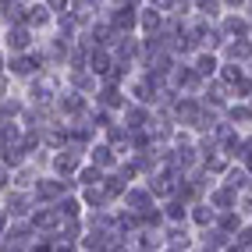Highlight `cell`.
Wrapping results in <instances>:
<instances>
[{"mask_svg":"<svg viewBox=\"0 0 252 252\" xmlns=\"http://www.w3.org/2000/svg\"><path fill=\"white\" fill-rule=\"evenodd\" d=\"M4 50H7V57L14 54H29L32 50V29L29 25H14L4 32Z\"/></svg>","mask_w":252,"mask_h":252,"instance_id":"6da1fadb","label":"cell"},{"mask_svg":"<svg viewBox=\"0 0 252 252\" xmlns=\"http://www.w3.org/2000/svg\"><path fill=\"white\" fill-rule=\"evenodd\" d=\"M192 71L199 75V78H213V75H220V57L217 54H195V61H192Z\"/></svg>","mask_w":252,"mask_h":252,"instance_id":"7a4b0ae2","label":"cell"},{"mask_svg":"<svg viewBox=\"0 0 252 252\" xmlns=\"http://www.w3.org/2000/svg\"><path fill=\"white\" fill-rule=\"evenodd\" d=\"M189 224H195L199 231L213 227V224H217V210H213L210 203H195V206L189 210Z\"/></svg>","mask_w":252,"mask_h":252,"instance_id":"3957f363","label":"cell"},{"mask_svg":"<svg viewBox=\"0 0 252 252\" xmlns=\"http://www.w3.org/2000/svg\"><path fill=\"white\" fill-rule=\"evenodd\" d=\"M220 185H227V189H231V192H238V195H242L245 189H252V181H249V171H245L242 163H238V167H227Z\"/></svg>","mask_w":252,"mask_h":252,"instance_id":"277c9868","label":"cell"},{"mask_svg":"<svg viewBox=\"0 0 252 252\" xmlns=\"http://www.w3.org/2000/svg\"><path fill=\"white\" fill-rule=\"evenodd\" d=\"M160 25V14L153 11V14H142V29H157Z\"/></svg>","mask_w":252,"mask_h":252,"instance_id":"5b68a950","label":"cell"}]
</instances>
